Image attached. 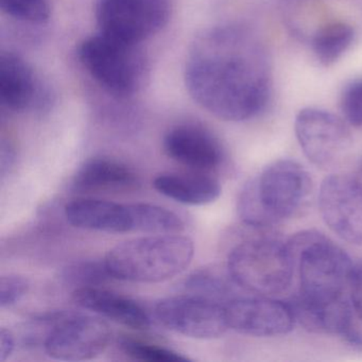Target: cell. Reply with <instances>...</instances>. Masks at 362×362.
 Instances as JSON below:
<instances>
[{"label":"cell","mask_w":362,"mask_h":362,"mask_svg":"<svg viewBox=\"0 0 362 362\" xmlns=\"http://www.w3.org/2000/svg\"><path fill=\"white\" fill-rule=\"evenodd\" d=\"M185 83L192 99L219 119H252L266 110L272 94L266 46L245 27L204 29L188 49Z\"/></svg>","instance_id":"6da1fadb"},{"label":"cell","mask_w":362,"mask_h":362,"mask_svg":"<svg viewBox=\"0 0 362 362\" xmlns=\"http://www.w3.org/2000/svg\"><path fill=\"white\" fill-rule=\"evenodd\" d=\"M313 192V180L304 167L293 160H277L245 184L237 211L245 226L268 230L300 213Z\"/></svg>","instance_id":"7a4b0ae2"},{"label":"cell","mask_w":362,"mask_h":362,"mask_svg":"<svg viewBox=\"0 0 362 362\" xmlns=\"http://www.w3.org/2000/svg\"><path fill=\"white\" fill-rule=\"evenodd\" d=\"M194 255L192 240L177 234H156L131 239L105 256L113 279L133 283H160L183 272Z\"/></svg>","instance_id":"3957f363"},{"label":"cell","mask_w":362,"mask_h":362,"mask_svg":"<svg viewBox=\"0 0 362 362\" xmlns=\"http://www.w3.org/2000/svg\"><path fill=\"white\" fill-rule=\"evenodd\" d=\"M286 245L298 271V298L327 303L344 296L354 266L342 247L315 230L294 234Z\"/></svg>","instance_id":"277c9868"},{"label":"cell","mask_w":362,"mask_h":362,"mask_svg":"<svg viewBox=\"0 0 362 362\" xmlns=\"http://www.w3.org/2000/svg\"><path fill=\"white\" fill-rule=\"evenodd\" d=\"M77 54L90 77L120 98L134 96L149 77V62L141 44L99 31L80 43Z\"/></svg>","instance_id":"5b68a950"},{"label":"cell","mask_w":362,"mask_h":362,"mask_svg":"<svg viewBox=\"0 0 362 362\" xmlns=\"http://www.w3.org/2000/svg\"><path fill=\"white\" fill-rule=\"evenodd\" d=\"M228 274L247 291L275 296L291 285L294 264L286 243L258 236L233 247L228 254Z\"/></svg>","instance_id":"8992f818"},{"label":"cell","mask_w":362,"mask_h":362,"mask_svg":"<svg viewBox=\"0 0 362 362\" xmlns=\"http://www.w3.org/2000/svg\"><path fill=\"white\" fill-rule=\"evenodd\" d=\"M64 211L67 221L75 228L107 234H153L160 221L158 207L148 203L120 204L81 198L67 203Z\"/></svg>","instance_id":"52a82bcc"},{"label":"cell","mask_w":362,"mask_h":362,"mask_svg":"<svg viewBox=\"0 0 362 362\" xmlns=\"http://www.w3.org/2000/svg\"><path fill=\"white\" fill-rule=\"evenodd\" d=\"M173 0H97L99 31L141 44L168 23Z\"/></svg>","instance_id":"ba28073f"},{"label":"cell","mask_w":362,"mask_h":362,"mask_svg":"<svg viewBox=\"0 0 362 362\" xmlns=\"http://www.w3.org/2000/svg\"><path fill=\"white\" fill-rule=\"evenodd\" d=\"M294 130L305 156L319 168L336 166L353 145L351 131L344 120L324 110L307 107L300 111Z\"/></svg>","instance_id":"9c48e42d"},{"label":"cell","mask_w":362,"mask_h":362,"mask_svg":"<svg viewBox=\"0 0 362 362\" xmlns=\"http://www.w3.org/2000/svg\"><path fill=\"white\" fill-rule=\"evenodd\" d=\"M154 315L164 327L188 338H219L230 328L226 304L194 294L163 298Z\"/></svg>","instance_id":"30bf717a"},{"label":"cell","mask_w":362,"mask_h":362,"mask_svg":"<svg viewBox=\"0 0 362 362\" xmlns=\"http://www.w3.org/2000/svg\"><path fill=\"white\" fill-rule=\"evenodd\" d=\"M320 213L342 240L362 245V184L349 175H332L322 182Z\"/></svg>","instance_id":"8fae6325"},{"label":"cell","mask_w":362,"mask_h":362,"mask_svg":"<svg viewBox=\"0 0 362 362\" xmlns=\"http://www.w3.org/2000/svg\"><path fill=\"white\" fill-rule=\"evenodd\" d=\"M111 340L109 325L98 317L65 313L45 341L46 354L61 361H83L105 351Z\"/></svg>","instance_id":"7c38bea8"},{"label":"cell","mask_w":362,"mask_h":362,"mask_svg":"<svg viewBox=\"0 0 362 362\" xmlns=\"http://www.w3.org/2000/svg\"><path fill=\"white\" fill-rule=\"evenodd\" d=\"M0 103L16 113H41L52 105V94L41 76L22 57L4 52L0 57Z\"/></svg>","instance_id":"4fadbf2b"},{"label":"cell","mask_w":362,"mask_h":362,"mask_svg":"<svg viewBox=\"0 0 362 362\" xmlns=\"http://www.w3.org/2000/svg\"><path fill=\"white\" fill-rule=\"evenodd\" d=\"M228 327L254 337H273L293 329L296 317L289 303L267 298H236L226 305Z\"/></svg>","instance_id":"5bb4252c"},{"label":"cell","mask_w":362,"mask_h":362,"mask_svg":"<svg viewBox=\"0 0 362 362\" xmlns=\"http://www.w3.org/2000/svg\"><path fill=\"white\" fill-rule=\"evenodd\" d=\"M163 148L171 160L201 173L216 170L224 160L219 139L209 129L198 124L173 127L165 134Z\"/></svg>","instance_id":"9a60e30c"},{"label":"cell","mask_w":362,"mask_h":362,"mask_svg":"<svg viewBox=\"0 0 362 362\" xmlns=\"http://www.w3.org/2000/svg\"><path fill=\"white\" fill-rule=\"evenodd\" d=\"M296 321L317 334H341L351 342L361 343L353 329V307L346 298L327 303H310L294 296L289 302Z\"/></svg>","instance_id":"2e32d148"},{"label":"cell","mask_w":362,"mask_h":362,"mask_svg":"<svg viewBox=\"0 0 362 362\" xmlns=\"http://www.w3.org/2000/svg\"><path fill=\"white\" fill-rule=\"evenodd\" d=\"M77 306L107 317L133 329H148L151 317L145 308L128 296L99 287L77 288L73 292Z\"/></svg>","instance_id":"e0dca14e"},{"label":"cell","mask_w":362,"mask_h":362,"mask_svg":"<svg viewBox=\"0 0 362 362\" xmlns=\"http://www.w3.org/2000/svg\"><path fill=\"white\" fill-rule=\"evenodd\" d=\"M139 179L134 170L119 160L95 158L84 163L76 173V192H130L137 189Z\"/></svg>","instance_id":"ac0fdd59"},{"label":"cell","mask_w":362,"mask_h":362,"mask_svg":"<svg viewBox=\"0 0 362 362\" xmlns=\"http://www.w3.org/2000/svg\"><path fill=\"white\" fill-rule=\"evenodd\" d=\"M153 187L163 196L192 206L215 202L221 194V184L206 173H167L154 179Z\"/></svg>","instance_id":"d6986e66"},{"label":"cell","mask_w":362,"mask_h":362,"mask_svg":"<svg viewBox=\"0 0 362 362\" xmlns=\"http://www.w3.org/2000/svg\"><path fill=\"white\" fill-rule=\"evenodd\" d=\"M354 37L355 30L346 23H329L317 29L311 40V48L317 62L325 67L334 64L351 47Z\"/></svg>","instance_id":"ffe728a7"},{"label":"cell","mask_w":362,"mask_h":362,"mask_svg":"<svg viewBox=\"0 0 362 362\" xmlns=\"http://www.w3.org/2000/svg\"><path fill=\"white\" fill-rule=\"evenodd\" d=\"M234 281H228L224 277L209 271H200L190 275L184 281V288L188 294L203 296L228 305L236 296H233Z\"/></svg>","instance_id":"44dd1931"},{"label":"cell","mask_w":362,"mask_h":362,"mask_svg":"<svg viewBox=\"0 0 362 362\" xmlns=\"http://www.w3.org/2000/svg\"><path fill=\"white\" fill-rule=\"evenodd\" d=\"M118 347L124 355L130 357L131 359L137 361L148 362H186L189 361L186 356L147 341L139 340V339L131 338V337H122L118 340Z\"/></svg>","instance_id":"7402d4cb"},{"label":"cell","mask_w":362,"mask_h":362,"mask_svg":"<svg viewBox=\"0 0 362 362\" xmlns=\"http://www.w3.org/2000/svg\"><path fill=\"white\" fill-rule=\"evenodd\" d=\"M61 279L77 288L99 287L109 279H113L103 262H76L63 269Z\"/></svg>","instance_id":"603a6c76"},{"label":"cell","mask_w":362,"mask_h":362,"mask_svg":"<svg viewBox=\"0 0 362 362\" xmlns=\"http://www.w3.org/2000/svg\"><path fill=\"white\" fill-rule=\"evenodd\" d=\"M0 9L10 18L30 24H44L52 13L49 0H0Z\"/></svg>","instance_id":"cb8c5ba5"},{"label":"cell","mask_w":362,"mask_h":362,"mask_svg":"<svg viewBox=\"0 0 362 362\" xmlns=\"http://www.w3.org/2000/svg\"><path fill=\"white\" fill-rule=\"evenodd\" d=\"M340 107L346 122L351 126L362 127V78L345 86Z\"/></svg>","instance_id":"d4e9b609"},{"label":"cell","mask_w":362,"mask_h":362,"mask_svg":"<svg viewBox=\"0 0 362 362\" xmlns=\"http://www.w3.org/2000/svg\"><path fill=\"white\" fill-rule=\"evenodd\" d=\"M28 290V279L22 275H3L0 277V308L13 306L26 296Z\"/></svg>","instance_id":"484cf974"},{"label":"cell","mask_w":362,"mask_h":362,"mask_svg":"<svg viewBox=\"0 0 362 362\" xmlns=\"http://www.w3.org/2000/svg\"><path fill=\"white\" fill-rule=\"evenodd\" d=\"M349 287L353 310L362 320V264L354 267L349 277Z\"/></svg>","instance_id":"4316f807"},{"label":"cell","mask_w":362,"mask_h":362,"mask_svg":"<svg viewBox=\"0 0 362 362\" xmlns=\"http://www.w3.org/2000/svg\"><path fill=\"white\" fill-rule=\"evenodd\" d=\"M0 173L1 177L10 175L13 170L16 163V148L7 141H3L1 143V156H0Z\"/></svg>","instance_id":"83f0119b"},{"label":"cell","mask_w":362,"mask_h":362,"mask_svg":"<svg viewBox=\"0 0 362 362\" xmlns=\"http://www.w3.org/2000/svg\"><path fill=\"white\" fill-rule=\"evenodd\" d=\"M16 347V336L11 330L3 327L0 329V362L11 357Z\"/></svg>","instance_id":"f1b7e54d"},{"label":"cell","mask_w":362,"mask_h":362,"mask_svg":"<svg viewBox=\"0 0 362 362\" xmlns=\"http://www.w3.org/2000/svg\"><path fill=\"white\" fill-rule=\"evenodd\" d=\"M361 173H362V164H361Z\"/></svg>","instance_id":"f546056e"}]
</instances>
